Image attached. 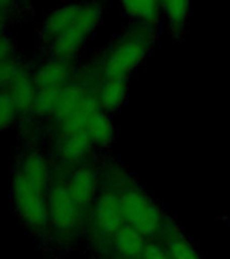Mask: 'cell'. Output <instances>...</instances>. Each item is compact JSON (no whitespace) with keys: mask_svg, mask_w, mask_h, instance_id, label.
I'll list each match as a JSON object with an SVG mask.
<instances>
[{"mask_svg":"<svg viewBox=\"0 0 230 259\" xmlns=\"http://www.w3.org/2000/svg\"><path fill=\"white\" fill-rule=\"evenodd\" d=\"M102 0H77L46 14L38 34L47 57L76 60L102 22Z\"/></svg>","mask_w":230,"mask_h":259,"instance_id":"6da1fadb","label":"cell"},{"mask_svg":"<svg viewBox=\"0 0 230 259\" xmlns=\"http://www.w3.org/2000/svg\"><path fill=\"white\" fill-rule=\"evenodd\" d=\"M157 28L129 23L101 53L98 69L104 78L128 80L152 53Z\"/></svg>","mask_w":230,"mask_h":259,"instance_id":"7a4b0ae2","label":"cell"},{"mask_svg":"<svg viewBox=\"0 0 230 259\" xmlns=\"http://www.w3.org/2000/svg\"><path fill=\"white\" fill-rule=\"evenodd\" d=\"M10 197L19 218L28 227L42 228L50 223L48 189L36 185L14 169L10 181Z\"/></svg>","mask_w":230,"mask_h":259,"instance_id":"3957f363","label":"cell"},{"mask_svg":"<svg viewBox=\"0 0 230 259\" xmlns=\"http://www.w3.org/2000/svg\"><path fill=\"white\" fill-rule=\"evenodd\" d=\"M120 202L125 224L133 227L145 238L161 228L163 210L148 193L139 188H128L120 193Z\"/></svg>","mask_w":230,"mask_h":259,"instance_id":"277c9868","label":"cell"},{"mask_svg":"<svg viewBox=\"0 0 230 259\" xmlns=\"http://www.w3.org/2000/svg\"><path fill=\"white\" fill-rule=\"evenodd\" d=\"M85 133L88 134L96 149H109L116 141V127L106 113L98 104L94 93L89 92L84 107L81 109Z\"/></svg>","mask_w":230,"mask_h":259,"instance_id":"5b68a950","label":"cell"},{"mask_svg":"<svg viewBox=\"0 0 230 259\" xmlns=\"http://www.w3.org/2000/svg\"><path fill=\"white\" fill-rule=\"evenodd\" d=\"M50 223L62 232L76 230L80 226L85 210L69 193L66 185L51 184L48 189Z\"/></svg>","mask_w":230,"mask_h":259,"instance_id":"8992f818","label":"cell"},{"mask_svg":"<svg viewBox=\"0 0 230 259\" xmlns=\"http://www.w3.org/2000/svg\"><path fill=\"white\" fill-rule=\"evenodd\" d=\"M92 208V224L97 234L114 236L117 231L125 226L120 194H117L116 192L100 193Z\"/></svg>","mask_w":230,"mask_h":259,"instance_id":"52a82bcc","label":"cell"},{"mask_svg":"<svg viewBox=\"0 0 230 259\" xmlns=\"http://www.w3.org/2000/svg\"><path fill=\"white\" fill-rule=\"evenodd\" d=\"M65 185L72 197L84 210L94 205L97 197L100 196V180L96 169L92 166H80L73 171Z\"/></svg>","mask_w":230,"mask_h":259,"instance_id":"ba28073f","label":"cell"},{"mask_svg":"<svg viewBox=\"0 0 230 259\" xmlns=\"http://www.w3.org/2000/svg\"><path fill=\"white\" fill-rule=\"evenodd\" d=\"M76 76L74 60H65L58 57H47L32 72L36 88L65 87L72 82Z\"/></svg>","mask_w":230,"mask_h":259,"instance_id":"9c48e42d","label":"cell"},{"mask_svg":"<svg viewBox=\"0 0 230 259\" xmlns=\"http://www.w3.org/2000/svg\"><path fill=\"white\" fill-rule=\"evenodd\" d=\"M2 89H7L8 93L11 95L12 100L19 112V116L32 113V107H34L38 88H36L32 73L24 65L18 72V74L8 82V85Z\"/></svg>","mask_w":230,"mask_h":259,"instance_id":"30bf717a","label":"cell"},{"mask_svg":"<svg viewBox=\"0 0 230 259\" xmlns=\"http://www.w3.org/2000/svg\"><path fill=\"white\" fill-rule=\"evenodd\" d=\"M121 11L131 23L157 28L163 19L160 0H119Z\"/></svg>","mask_w":230,"mask_h":259,"instance_id":"8fae6325","label":"cell"},{"mask_svg":"<svg viewBox=\"0 0 230 259\" xmlns=\"http://www.w3.org/2000/svg\"><path fill=\"white\" fill-rule=\"evenodd\" d=\"M128 80L125 78H102L96 87L98 104L105 112L112 115L123 108L128 99Z\"/></svg>","mask_w":230,"mask_h":259,"instance_id":"7c38bea8","label":"cell"},{"mask_svg":"<svg viewBox=\"0 0 230 259\" xmlns=\"http://www.w3.org/2000/svg\"><path fill=\"white\" fill-rule=\"evenodd\" d=\"M89 91L84 85L77 84V82H69L62 88L56 103L55 111L52 113V119L56 124H61L64 121L72 119L80 112L82 105H84Z\"/></svg>","mask_w":230,"mask_h":259,"instance_id":"4fadbf2b","label":"cell"},{"mask_svg":"<svg viewBox=\"0 0 230 259\" xmlns=\"http://www.w3.org/2000/svg\"><path fill=\"white\" fill-rule=\"evenodd\" d=\"M96 149L85 131L61 134L58 141V153L62 159L68 162L82 161Z\"/></svg>","mask_w":230,"mask_h":259,"instance_id":"5bb4252c","label":"cell"},{"mask_svg":"<svg viewBox=\"0 0 230 259\" xmlns=\"http://www.w3.org/2000/svg\"><path fill=\"white\" fill-rule=\"evenodd\" d=\"M24 177L30 181L35 182L36 185L42 186L44 189H50V170L46 158L38 151H28L20 157L19 162L15 166Z\"/></svg>","mask_w":230,"mask_h":259,"instance_id":"9a60e30c","label":"cell"},{"mask_svg":"<svg viewBox=\"0 0 230 259\" xmlns=\"http://www.w3.org/2000/svg\"><path fill=\"white\" fill-rule=\"evenodd\" d=\"M191 0H160L163 19L174 35L185 34Z\"/></svg>","mask_w":230,"mask_h":259,"instance_id":"2e32d148","label":"cell"},{"mask_svg":"<svg viewBox=\"0 0 230 259\" xmlns=\"http://www.w3.org/2000/svg\"><path fill=\"white\" fill-rule=\"evenodd\" d=\"M113 244L120 254L128 258H140L141 252L147 246V240L144 235H141L133 227L125 224L116 232Z\"/></svg>","mask_w":230,"mask_h":259,"instance_id":"e0dca14e","label":"cell"},{"mask_svg":"<svg viewBox=\"0 0 230 259\" xmlns=\"http://www.w3.org/2000/svg\"><path fill=\"white\" fill-rule=\"evenodd\" d=\"M64 87H52V88H38L36 89L35 100L32 107V113L38 116H52L55 111L56 103L60 99L61 91Z\"/></svg>","mask_w":230,"mask_h":259,"instance_id":"ac0fdd59","label":"cell"},{"mask_svg":"<svg viewBox=\"0 0 230 259\" xmlns=\"http://www.w3.org/2000/svg\"><path fill=\"white\" fill-rule=\"evenodd\" d=\"M16 117H19V112L11 95L7 89H2L0 92V125L2 128L7 130L15 123Z\"/></svg>","mask_w":230,"mask_h":259,"instance_id":"d6986e66","label":"cell"},{"mask_svg":"<svg viewBox=\"0 0 230 259\" xmlns=\"http://www.w3.org/2000/svg\"><path fill=\"white\" fill-rule=\"evenodd\" d=\"M171 259H201L197 250L185 238H172L167 246Z\"/></svg>","mask_w":230,"mask_h":259,"instance_id":"ffe728a7","label":"cell"},{"mask_svg":"<svg viewBox=\"0 0 230 259\" xmlns=\"http://www.w3.org/2000/svg\"><path fill=\"white\" fill-rule=\"evenodd\" d=\"M0 4H2V23H3L4 28L6 24L15 20V18L19 15L22 10H20L19 4L16 3V0H0Z\"/></svg>","mask_w":230,"mask_h":259,"instance_id":"44dd1931","label":"cell"},{"mask_svg":"<svg viewBox=\"0 0 230 259\" xmlns=\"http://www.w3.org/2000/svg\"><path fill=\"white\" fill-rule=\"evenodd\" d=\"M140 259H171L168 251L155 242H147V246L140 255Z\"/></svg>","mask_w":230,"mask_h":259,"instance_id":"7402d4cb","label":"cell"},{"mask_svg":"<svg viewBox=\"0 0 230 259\" xmlns=\"http://www.w3.org/2000/svg\"><path fill=\"white\" fill-rule=\"evenodd\" d=\"M16 3L19 4L20 10H22V8H24V10H27V8L31 7L32 0H16Z\"/></svg>","mask_w":230,"mask_h":259,"instance_id":"603a6c76","label":"cell"}]
</instances>
